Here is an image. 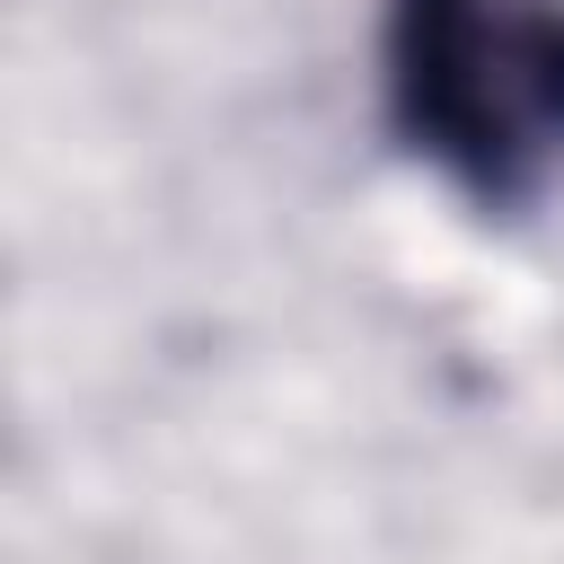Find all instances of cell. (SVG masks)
Instances as JSON below:
<instances>
[{
    "mask_svg": "<svg viewBox=\"0 0 564 564\" xmlns=\"http://www.w3.org/2000/svg\"><path fill=\"white\" fill-rule=\"evenodd\" d=\"M388 141L476 212L564 185V0H379Z\"/></svg>",
    "mask_w": 564,
    "mask_h": 564,
    "instance_id": "6da1fadb",
    "label": "cell"
}]
</instances>
